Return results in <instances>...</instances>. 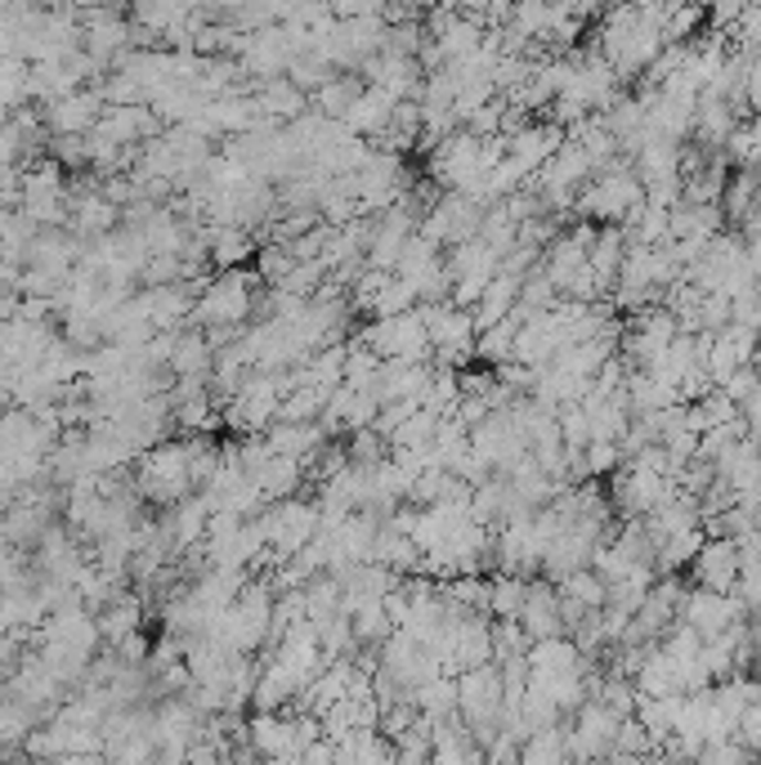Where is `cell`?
I'll list each match as a JSON object with an SVG mask.
<instances>
[{"label": "cell", "mask_w": 761, "mask_h": 765, "mask_svg": "<svg viewBox=\"0 0 761 765\" xmlns=\"http://www.w3.org/2000/svg\"><path fill=\"white\" fill-rule=\"evenodd\" d=\"M690 577H695V586H708V591H734V582H739L734 538H704V546L690 560Z\"/></svg>", "instance_id": "cell-1"}, {"label": "cell", "mask_w": 761, "mask_h": 765, "mask_svg": "<svg viewBox=\"0 0 761 765\" xmlns=\"http://www.w3.org/2000/svg\"><path fill=\"white\" fill-rule=\"evenodd\" d=\"M520 627L529 631V640H547V636H564V618H560V586L529 577V595L520 609Z\"/></svg>", "instance_id": "cell-2"}, {"label": "cell", "mask_w": 761, "mask_h": 765, "mask_svg": "<svg viewBox=\"0 0 761 765\" xmlns=\"http://www.w3.org/2000/svg\"><path fill=\"white\" fill-rule=\"evenodd\" d=\"M560 591L573 595V601H582L586 609H605V595H610L605 577L591 569V564H586V569H573L569 577H560Z\"/></svg>", "instance_id": "cell-3"}]
</instances>
